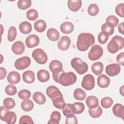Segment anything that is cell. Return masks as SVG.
Here are the masks:
<instances>
[{"instance_id": "obj_10", "label": "cell", "mask_w": 124, "mask_h": 124, "mask_svg": "<svg viewBox=\"0 0 124 124\" xmlns=\"http://www.w3.org/2000/svg\"><path fill=\"white\" fill-rule=\"evenodd\" d=\"M31 62V59L29 57H22L16 61L15 62V66L19 70H24L30 66Z\"/></svg>"}, {"instance_id": "obj_22", "label": "cell", "mask_w": 124, "mask_h": 124, "mask_svg": "<svg viewBox=\"0 0 124 124\" xmlns=\"http://www.w3.org/2000/svg\"><path fill=\"white\" fill-rule=\"evenodd\" d=\"M19 29L22 33L27 34L31 32L32 30V26L30 22L23 21L20 24Z\"/></svg>"}, {"instance_id": "obj_30", "label": "cell", "mask_w": 124, "mask_h": 124, "mask_svg": "<svg viewBox=\"0 0 124 124\" xmlns=\"http://www.w3.org/2000/svg\"><path fill=\"white\" fill-rule=\"evenodd\" d=\"M46 27V22L42 19L37 20L34 24V28L35 30L39 32H42L44 31Z\"/></svg>"}, {"instance_id": "obj_14", "label": "cell", "mask_w": 124, "mask_h": 124, "mask_svg": "<svg viewBox=\"0 0 124 124\" xmlns=\"http://www.w3.org/2000/svg\"><path fill=\"white\" fill-rule=\"evenodd\" d=\"M70 43L71 40L70 38L67 36H63L58 42L57 46L60 50L65 51L69 48Z\"/></svg>"}, {"instance_id": "obj_40", "label": "cell", "mask_w": 124, "mask_h": 124, "mask_svg": "<svg viewBox=\"0 0 124 124\" xmlns=\"http://www.w3.org/2000/svg\"><path fill=\"white\" fill-rule=\"evenodd\" d=\"M113 104V100L109 97H105L101 100V105L105 108H110Z\"/></svg>"}, {"instance_id": "obj_21", "label": "cell", "mask_w": 124, "mask_h": 124, "mask_svg": "<svg viewBox=\"0 0 124 124\" xmlns=\"http://www.w3.org/2000/svg\"><path fill=\"white\" fill-rule=\"evenodd\" d=\"M37 77L39 81L41 82H46L49 80L50 75L49 72L47 70L41 69L37 72Z\"/></svg>"}, {"instance_id": "obj_36", "label": "cell", "mask_w": 124, "mask_h": 124, "mask_svg": "<svg viewBox=\"0 0 124 124\" xmlns=\"http://www.w3.org/2000/svg\"><path fill=\"white\" fill-rule=\"evenodd\" d=\"M17 34L16 29L14 26H11L10 27L7 35L8 40L10 42L13 41L16 38Z\"/></svg>"}, {"instance_id": "obj_49", "label": "cell", "mask_w": 124, "mask_h": 124, "mask_svg": "<svg viewBox=\"0 0 124 124\" xmlns=\"http://www.w3.org/2000/svg\"><path fill=\"white\" fill-rule=\"evenodd\" d=\"M124 4L123 3H120L118 5H117L115 8V11L116 13L119 16L124 17Z\"/></svg>"}, {"instance_id": "obj_46", "label": "cell", "mask_w": 124, "mask_h": 124, "mask_svg": "<svg viewBox=\"0 0 124 124\" xmlns=\"http://www.w3.org/2000/svg\"><path fill=\"white\" fill-rule=\"evenodd\" d=\"M109 35L103 32H100L98 35V41L101 44H105L108 40Z\"/></svg>"}, {"instance_id": "obj_19", "label": "cell", "mask_w": 124, "mask_h": 124, "mask_svg": "<svg viewBox=\"0 0 124 124\" xmlns=\"http://www.w3.org/2000/svg\"><path fill=\"white\" fill-rule=\"evenodd\" d=\"M22 78L23 81L26 83H33L35 80L34 73L31 70H27L23 73Z\"/></svg>"}, {"instance_id": "obj_18", "label": "cell", "mask_w": 124, "mask_h": 124, "mask_svg": "<svg viewBox=\"0 0 124 124\" xmlns=\"http://www.w3.org/2000/svg\"><path fill=\"white\" fill-rule=\"evenodd\" d=\"M112 112L116 117L124 119V106L121 104H115L112 108Z\"/></svg>"}, {"instance_id": "obj_35", "label": "cell", "mask_w": 124, "mask_h": 124, "mask_svg": "<svg viewBox=\"0 0 124 124\" xmlns=\"http://www.w3.org/2000/svg\"><path fill=\"white\" fill-rule=\"evenodd\" d=\"M74 97L78 100H83L86 97V93L82 89L77 88L74 92Z\"/></svg>"}, {"instance_id": "obj_34", "label": "cell", "mask_w": 124, "mask_h": 124, "mask_svg": "<svg viewBox=\"0 0 124 124\" xmlns=\"http://www.w3.org/2000/svg\"><path fill=\"white\" fill-rule=\"evenodd\" d=\"M106 23L108 26L114 28L118 24L119 19L116 16L113 15H110L107 17L106 20Z\"/></svg>"}, {"instance_id": "obj_2", "label": "cell", "mask_w": 124, "mask_h": 124, "mask_svg": "<svg viewBox=\"0 0 124 124\" xmlns=\"http://www.w3.org/2000/svg\"><path fill=\"white\" fill-rule=\"evenodd\" d=\"M77 78L75 74L72 72L65 73L63 70L58 76L55 81L63 86H68L74 84Z\"/></svg>"}, {"instance_id": "obj_13", "label": "cell", "mask_w": 124, "mask_h": 124, "mask_svg": "<svg viewBox=\"0 0 124 124\" xmlns=\"http://www.w3.org/2000/svg\"><path fill=\"white\" fill-rule=\"evenodd\" d=\"M39 37L35 34L29 35L25 40L27 46L29 48H33L38 45L39 43Z\"/></svg>"}, {"instance_id": "obj_20", "label": "cell", "mask_w": 124, "mask_h": 124, "mask_svg": "<svg viewBox=\"0 0 124 124\" xmlns=\"http://www.w3.org/2000/svg\"><path fill=\"white\" fill-rule=\"evenodd\" d=\"M74 29L73 24L68 21L64 22L61 25L60 30L64 34H69L71 33Z\"/></svg>"}, {"instance_id": "obj_37", "label": "cell", "mask_w": 124, "mask_h": 124, "mask_svg": "<svg viewBox=\"0 0 124 124\" xmlns=\"http://www.w3.org/2000/svg\"><path fill=\"white\" fill-rule=\"evenodd\" d=\"M3 103L4 105V107L8 109H12L14 108L16 106V103L15 100L13 98L10 97L4 99Z\"/></svg>"}, {"instance_id": "obj_1", "label": "cell", "mask_w": 124, "mask_h": 124, "mask_svg": "<svg viewBox=\"0 0 124 124\" xmlns=\"http://www.w3.org/2000/svg\"><path fill=\"white\" fill-rule=\"evenodd\" d=\"M94 43L95 38L92 34L83 32L78 36L77 47L79 51H85Z\"/></svg>"}, {"instance_id": "obj_32", "label": "cell", "mask_w": 124, "mask_h": 124, "mask_svg": "<svg viewBox=\"0 0 124 124\" xmlns=\"http://www.w3.org/2000/svg\"><path fill=\"white\" fill-rule=\"evenodd\" d=\"M54 106L60 109H62L65 105L63 96H59L52 100Z\"/></svg>"}, {"instance_id": "obj_43", "label": "cell", "mask_w": 124, "mask_h": 124, "mask_svg": "<svg viewBox=\"0 0 124 124\" xmlns=\"http://www.w3.org/2000/svg\"><path fill=\"white\" fill-rule=\"evenodd\" d=\"M5 92L9 95H14L17 93L16 87L12 84L8 85L5 87Z\"/></svg>"}, {"instance_id": "obj_39", "label": "cell", "mask_w": 124, "mask_h": 124, "mask_svg": "<svg viewBox=\"0 0 124 124\" xmlns=\"http://www.w3.org/2000/svg\"><path fill=\"white\" fill-rule=\"evenodd\" d=\"M88 13L91 16H95L99 13V7L96 4H91L88 8Z\"/></svg>"}, {"instance_id": "obj_8", "label": "cell", "mask_w": 124, "mask_h": 124, "mask_svg": "<svg viewBox=\"0 0 124 124\" xmlns=\"http://www.w3.org/2000/svg\"><path fill=\"white\" fill-rule=\"evenodd\" d=\"M103 54V48L99 45H94L91 47L88 54V58L91 61L99 59Z\"/></svg>"}, {"instance_id": "obj_41", "label": "cell", "mask_w": 124, "mask_h": 124, "mask_svg": "<svg viewBox=\"0 0 124 124\" xmlns=\"http://www.w3.org/2000/svg\"><path fill=\"white\" fill-rule=\"evenodd\" d=\"M26 16L29 20L33 21L37 18L38 16V12L34 9H30L26 13Z\"/></svg>"}, {"instance_id": "obj_15", "label": "cell", "mask_w": 124, "mask_h": 124, "mask_svg": "<svg viewBox=\"0 0 124 124\" xmlns=\"http://www.w3.org/2000/svg\"><path fill=\"white\" fill-rule=\"evenodd\" d=\"M25 46L23 43L20 41L15 42L12 45V50L16 55L22 54L25 50Z\"/></svg>"}, {"instance_id": "obj_12", "label": "cell", "mask_w": 124, "mask_h": 124, "mask_svg": "<svg viewBox=\"0 0 124 124\" xmlns=\"http://www.w3.org/2000/svg\"><path fill=\"white\" fill-rule=\"evenodd\" d=\"M46 93L51 100L59 96H63L61 91L55 86L48 87L46 90Z\"/></svg>"}, {"instance_id": "obj_7", "label": "cell", "mask_w": 124, "mask_h": 124, "mask_svg": "<svg viewBox=\"0 0 124 124\" xmlns=\"http://www.w3.org/2000/svg\"><path fill=\"white\" fill-rule=\"evenodd\" d=\"M49 68L52 72L53 78L55 81L56 80L58 75L63 71L62 63L60 61L56 60H53L50 62Z\"/></svg>"}, {"instance_id": "obj_11", "label": "cell", "mask_w": 124, "mask_h": 124, "mask_svg": "<svg viewBox=\"0 0 124 124\" xmlns=\"http://www.w3.org/2000/svg\"><path fill=\"white\" fill-rule=\"evenodd\" d=\"M121 71V67L117 63H112L108 65L106 67V73L110 77L115 76L119 74Z\"/></svg>"}, {"instance_id": "obj_17", "label": "cell", "mask_w": 124, "mask_h": 124, "mask_svg": "<svg viewBox=\"0 0 124 124\" xmlns=\"http://www.w3.org/2000/svg\"><path fill=\"white\" fill-rule=\"evenodd\" d=\"M7 81L11 84H17L20 81V74L16 71H12L10 72L7 76Z\"/></svg>"}, {"instance_id": "obj_48", "label": "cell", "mask_w": 124, "mask_h": 124, "mask_svg": "<svg viewBox=\"0 0 124 124\" xmlns=\"http://www.w3.org/2000/svg\"><path fill=\"white\" fill-rule=\"evenodd\" d=\"M71 104H65L64 107L62 108L63 114L64 116H67V115L73 113L72 110V107H71Z\"/></svg>"}, {"instance_id": "obj_23", "label": "cell", "mask_w": 124, "mask_h": 124, "mask_svg": "<svg viewBox=\"0 0 124 124\" xmlns=\"http://www.w3.org/2000/svg\"><path fill=\"white\" fill-rule=\"evenodd\" d=\"M46 35L47 38L52 41H57L60 37L59 31L54 28H50L48 29L46 32Z\"/></svg>"}, {"instance_id": "obj_16", "label": "cell", "mask_w": 124, "mask_h": 124, "mask_svg": "<svg viewBox=\"0 0 124 124\" xmlns=\"http://www.w3.org/2000/svg\"><path fill=\"white\" fill-rule=\"evenodd\" d=\"M97 85L102 88H107L110 84V79L104 74L99 76L97 79Z\"/></svg>"}, {"instance_id": "obj_26", "label": "cell", "mask_w": 124, "mask_h": 124, "mask_svg": "<svg viewBox=\"0 0 124 124\" xmlns=\"http://www.w3.org/2000/svg\"><path fill=\"white\" fill-rule=\"evenodd\" d=\"M67 5L71 11L77 12L80 8L82 5V2L81 0H69L67 2Z\"/></svg>"}, {"instance_id": "obj_27", "label": "cell", "mask_w": 124, "mask_h": 124, "mask_svg": "<svg viewBox=\"0 0 124 124\" xmlns=\"http://www.w3.org/2000/svg\"><path fill=\"white\" fill-rule=\"evenodd\" d=\"M33 100L39 105L44 104L46 101V98L44 94L39 92H35L32 95Z\"/></svg>"}, {"instance_id": "obj_50", "label": "cell", "mask_w": 124, "mask_h": 124, "mask_svg": "<svg viewBox=\"0 0 124 124\" xmlns=\"http://www.w3.org/2000/svg\"><path fill=\"white\" fill-rule=\"evenodd\" d=\"M124 52H121L119 53L116 57L117 62L120 64V65L123 66L124 65Z\"/></svg>"}, {"instance_id": "obj_31", "label": "cell", "mask_w": 124, "mask_h": 124, "mask_svg": "<svg viewBox=\"0 0 124 124\" xmlns=\"http://www.w3.org/2000/svg\"><path fill=\"white\" fill-rule=\"evenodd\" d=\"M61 115L60 112L58 111H53L50 116V119L48 122L47 124H59L61 120Z\"/></svg>"}, {"instance_id": "obj_44", "label": "cell", "mask_w": 124, "mask_h": 124, "mask_svg": "<svg viewBox=\"0 0 124 124\" xmlns=\"http://www.w3.org/2000/svg\"><path fill=\"white\" fill-rule=\"evenodd\" d=\"M102 32L105 33L108 35H111L114 31V28L108 26L106 23H104L101 27Z\"/></svg>"}, {"instance_id": "obj_47", "label": "cell", "mask_w": 124, "mask_h": 124, "mask_svg": "<svg viewBox=\"0 0 124 124\" xmlns=\"http://www.w3.org/2000/svg\"><path fill=\"white\" fill-rule=\"evenodd\" d=\"M19 124H34L32 118L28 115H23L19 119Z\"/></svg>"}, {"instance_id": "obj_45", "label": "cell", "mask_w": 124, "mask_h": 124, "mask_svg": "<svg viewBox=\"0 0 124 124\" xmlns=\"http://www.w3.org/2000/svg\"><path fill=\"white\" fill-rule=\"evenodd\" d=\"M65 123L66 124H78V119L73 113H71L66 116Z\"/></svg>"}, {"instance_id": "obj_5", "label": "cell", "mask_w": 124, "mask_h": 124, "mask_svg": "<svg viewBox=\"0 0 124 124\" xmlns=\"http://www.w3.org/2000/svg\"><path fill=\"white\" fill-rule=\"evenodd\" d=\"M71 65L79 75L86 73L88 69V64L79 58H74L71 61Z\"/></svg>"}, {"instance_id": "obj_28", "label": "cell", "mask_w": 124, "mask_h": 124, "mask_svg": "<svg viewBox=\"0 0 124 124\" xmlns=\"http://www.w3.org/2000/svg\"><path fill=\"white\" fill-rule=\"evenodd\" d=\"M104 69L103 64L100 62H96L92 65V71L95 75H99L102 74Z\"/></svg>"}, {"instance_id": "obj_6", "label": "cell", "mask_w": 124, "mask_h": 124, "mask_svg": "<svg viewBox=\"0 0 124 124\" xmlns=\"http://www.w3.org/2000/svg\"><path fill=\"white\" fill-rule=\"evenodd\" d=\"M33 59L39 64H44L47 61V56L46 52L41 48H37L32 53Z\"/></svg>"}, {"instance_id": "obj_9", "label": "cell", "mask_w": 124, "mask_h": 124, "mask_svg": "<svg viewBox=\"0 0 124 124\" xmlns=\"http://www.w3.org/2000/svg\"><path fill=\"white\" fill-rule=\"evenodd\" d=\"M95 79L94 77L91 74H87L83 78L81 82V86L85 90L90 91L94 87Z\"/></svg>"}, {"instance_id": "obj_4", "label": "cell", "mask_w": 124, "mask_h": 124, "mask_svg": "<svg viewBox=\"0 0 124 124\" xmlns=\"http://www.w3.org/2000/svg\"><path fill=\"white\" fill-rule=\"evenodd\" d=\"M0 118L1 120L9 124H14L16 121V115L13 111H10L3 106L0 108Z\"/></svg>"}, {"instance_id": "obj_42", "label": "cell", "mask_w": 124, "mask_h": 124, "mask_svg": "<svg viewBox=\"0 0 124 124\" xmlns=\"http://www.w3.org/2000/svg\"><path fill=\"white\" fill-rule=\"evenodd\" d=\"M19 98L23 100H27L29 99L31 96V93L30 91L24 89L20 90L18 93Z\"/></svg>"}, {"instance_id": "obj_52", "label": "cell", "mask_w": 124, "mask_h": 124, "mask_svg": "<svg viewBox=\"0 0 124 124\" xmlns=\"http://www.w3.org/2000/svg\"><path fill=\"white\" fill-rule=\"evenodd\" d=\"M119 32L121 34H124V22L120 23L118 27Z\"/></svg>"}, {"instance_id": "obj_38", "label": "cell", "mask_w": 124, "mask_h": 124, "mask_svg": "<svg viewBox=\"0 0 124 124\" xmlns=\"http://www.w3.org/2000/svg\"><path fill=\"white\" fill-rule=\"evenodd\" d=\"M31 5V1L30 0H19L17 2V6L21 10H26Z\"/></svg>"}, {"instance_id": "obj_29", "label": "cell", "mask_w": 124, "mask_h": 124, "mask_svg": "<svg viewBox=\"0 0 124 124\" xmlns=\"http://www.w3.org/2000/svg\"><path fill=\"white\" fill-rule=\"evenodd\" d=\"M89 114L92 118H96L99 117L102 114L103 110L100 106H98L94 108H89L88 110Z\"/></svg>"}, {"instance_id": "obj_51", "label": "cell", "mask_w": 124, "mask_h": 124, "mask_svg": "<svg viewBox=\"0 0 124 124\" xmlns=\"http://www.w3.org/2000/svg\"><path fill=\"white\" fill-rule=\"evenodd\" d=\"M0 79H4L6 76V70L5 69V68L2 67H0Z\"/></svg>"}, {"instance_id": "obj_53", "label": "cell", "mask_w": 124, "mask_h": 124, "mask_svg": "<svg viewBox=\"0 0 124 124\" xmlns=\"http://www.w3.org/2000/svg\"><path fill=\"white\" fill-rule=\"evenodd\" d=\"M120 93L122 96H124V85L120 88Z\"/></svg>"}, {"instance_id": "obj_25", "label": "cell", "mask_w": 124, "mask_h": 124, "mask_svg": "<svg viewBox=\"0 0 124 124\" xmlns=\"http://www.w3.org/2000/svg\"><path fill=\"white\" fill-rule=\"evenodd\" d=\"M72 110L74 114H79L83 112L85 109V106L83 103L76 102L71 105Z\"/></svg>"}, {"instance_id": "obj_33", "label": "cell", "mask_w": 124, "mask_h": 124, "mask_svg": "<svg viewBox=\"0 0 124 124\" xmlns=\"http://www.w3.org/2000/svg\"><path fill=\"white\" fill-rule=\"evenodd\" d=\"M21 107L24 111H30L33 108L34 104L31 100H24L21 102Z\"/></svg>"}, {"instance_id": "obj_24", "label": "cell", "mask_w": 124, "mask_h": 124, "mask_svg": "<svg viewBox=\"0 0 124 124\" xmlns=\"http://www.w3.org/2000/svg\"><path fill=\"white\" fill-rule=\"evenodd\" d=\"M86 103L89 108H94L98 106V99L95 96L90 95L87 97Z\"/></svg>"}, {"instance_id": "obj_3", "label": "cell", "mask_w": 124, "mask_h": 124, "mask_svg": "<svg viewBox=\"0 0 124 124\" xmlns=\"http://www.w3.org/2000/svg\"><path fill=\"white\" fill-rule=\"evenodd\" d=\"M124 46V39L122 36L116 35L114 36L107 45V49L111 53H116L119 49Z\"/></svg>"}]
</instances>
